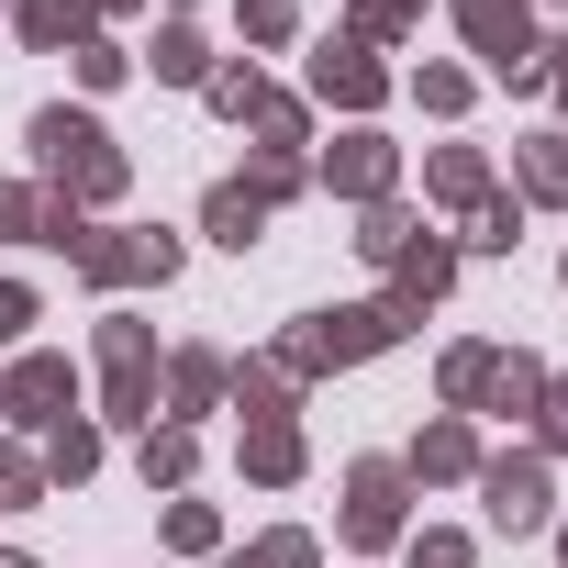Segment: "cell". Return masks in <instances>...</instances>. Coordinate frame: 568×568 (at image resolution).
Listing matches in <instances>:
<instances>
[{"instance_id": "29", "label": "cell", "mask_w": 568, "mask_h": 568, "mask_svg": "<svg viewBox=\"0 0 568 568\" xmlns=\"http://www.w3.org/2000/svg\"><path fill=\"white\" fill-rule=\"evenodd\" d=\"M513 234H524V212H513V201H479V234H468V245H513Z\"/></svg>"}, {"instance_id": "19", "label": "cell", "mask_w": 568, "mask_h": 568, "mask_svg": "<svg viewBox=\"0 0 568 568\" xmlns=\"http://www.w3.org/2000/svg\"><path fill=\"white\" fill-rule=\"evenodd\" d=\"M424 179H435V190H446V201H479V190H490V168H479V156H468V145H446V156H435V168H424Z\"/></svg>"}, {"instance_id": "30", "label": "cell", "mask_w": 568, "mask_h": 568, "mask_svg": "<svg viewBox=\"0 0 568 568\" xmlns=\"http://www.w3.org/2000/svg\"><path fill=\"white\" fill-rule=\"evenodd\" d=\"M168 546H212V513L201 501H168Z\"/></svg>"}, {"instance_id": "23", "label": "cell", "mask_w": 568, "mask_h": 568, "mask_svg": "<svg viewBox=\"0 0 568 568\" xmlns=\"http://www.w3.org/2000/svg\"><path fill=\"white\" fill-rule=\"evenodd\" d=\"M123 68H134V57H123V45H112V34H90V45H79V79H90V90H112V79H123Z\"/></svg>"}, {"instance_id": "31", "label": "cell", "mask_w": 568, "mask_h": 568, "mask_svg": "<svg viewBox=\"0 0 568 568\" xmlns=\"http://www.w3.org/2000/svg\"><path fill=\"white\" fill-rule=\"evenodd\" d=\"M245 34H256V45H278V34H291V0H245Z\"/></svg>"}, {"instance_id": "25", "label": "cell", "mask_w": 568, "mask_h": 568, "mask_svg": "<svg viewBox=\"0 0 568 568\" xmlns=\"http://www.w3.org/2000/svg\"><path fill=\"white\" fill-rule=\"evenodd\" d=\"M156 79H201V34H156Z\"/></svg>"}, {"instance_id": "36", "label": "cell", "mask_w": 568, "mask_h": 568, "mask_svg": "<svg viewBox=\"0 0 568 568\" xmlns=\"http://www.w3.org/2000/svg\"><path fill=\"white\" fill-rule=\"evenodd\" d=\"M557 557H568V524H557Z\"/></svg>"}, {"instance_id": "10", "label": "cell", "mask_w": 568, "mask_h": 568, "mask_svg": "<svg viewBox=\"0 0 568 568\" xmlns=\"http://www.w3.org/2000/svg\"><path fill=\"white\" fill-rule=\"evenodd\" d=\"M324 179H335L346 201H379V190H390V145H379V134H346V145L324 156Z\"/></svg>"}, {"instance_id": "9", "label": "cell", "mask_w": 568, "mask_h": 568, "mask_svg": "<svg viewBox=\"0 0 568 568\" xmlns=\"http://www.w3.org/2000/svg\"><path fill=\"white\" fill-rule=\"evenodd\" d=\"M313 90H324V101H346V112H368V101H379L390 79H379V68H368L357 45H324V57H313Z\"/></svg>"}, {"instance_id": "12", "label": "cell", "mask_w": 568, "mask_h": 568, "mask_svg": "<svg viewBox=\"0 0 568 568\" xmlns=\"http://www.w3.org/2000/svg\"><path fill=\"white\" fill-rule=\"evenodd\" d=\"M212 234H223V245H234V256H245V245H256V234H267V201H256V190H245V179H223V190H212Z\"/></svg>"}, {"instance_id": "39", "label": "cell", "mask_w": 568, "mask_h": 568, "mask_svg": "<svg viewBox=\"0 0 568 568\" xmlns=\"http://www.w3.org/2000/svg\"><path fill=\"white\" fill-rule=\"evenodd\" d=\"M557 90H568V68H557Z\"/></svg>"}, {"instance_id": "17", "label": "cell", "mask_w": 568, "mask_h": 568, "mask_svg": "<svg viewBox=\"0 0 568 568\" xmlns=\"http://www.w3.org/2000/svg\"><path fill=\"white\" fill-rule=\"evenodd\" d=\"M212 390H223V357H201V346H190V357L168 368V402H179V413H201Z\"/></svg>"}, {"instance_id": "16", "label": "cell", "mask_w": 568, "mask_h": 568, "mask_svg": "<svg viewBox=\"0 0 568 568\" xmlns=\"http://www.w3.org/2000/svg\"><path fill=\"white\" fill-rule=\"evenodd\" d=\"M524 190L535 201H568V134H535L524 145Z\"/></svg>"}, {"instance_id": "5", "label": "cell", "mask_w": 568, "mask_h": 568, "mask_svg": "<svg viewBox=\"0 0 568 568\" xmlns=\"http://www.w3.org/2000/svg\"><path fill=\"white\" fill-rule=\"evenodd\" d=\"M479 501H490V524H501V535L546 524V457H490V468H479Z\"/></svg>"}, {"instance_id": "26", "label": "cell", "mask_w": 568, "mask_h": 568, "mask_svg": "<svg viewBox=\"0 0 568 568\" xmlns=\"http://www.w3.org/2000/svg\"><path fill=\"white\" fill-rule=\"evenodd\" d=\"M413 90H424V112H468V79H457V68H424Z\"/></svg>"}, {"instance_id": "35", "label": "cell", "mask_w": 568, "mask_h": 568, "mask_svg": "<svg viewBox=\"0 0 568 568\" xmlns=\"http://www.w3.org/2000/svg\"><path fill=\"white\" fill-rule=\"evenodd\" d=\"M546 446H568V379H557V413H546Z\"/></svg>"}, {"instance_id": "4", "label": "cell", "mask_w": 568, "mask_h": 568, "mask_svg": "<svg viewBox=\"0 0 568 568\" xmlns=\"http://www.w3.org/2000/svg\"><path fill=\"white\" fill-rule=\"evenodd\" d=\"M390 535H402V468L368 457L346 468V546H390Z\"/></svg>"}, {"instance_id": "6", "label": "cell", "mask_w": 568, "mask_h": 568, "mask_svg": "<svg viewBox=\"0 0 568 568\" xmlns=\"http://www.w3.org/2000/svg\"><path fill=\"white\" fill-rule=\"evenodd\" d=\"M79 267H90V278H168L179 245H168V234H79Z\"/></svg>"}, {"instance_id": "27", "label": "cell", "mask_w": 568, "mask_h": 568, "mask_svg": "<svg viewBox=\"0 0 568 568\" xmlns=\"http://www.w3.org/2000/svg\"><path fill=\"white\" fill-rule=\"evenodd\" d=\"M256 101H267L256 68H223V79H212V112H256Z\"/></svg>"}, {"instance_id": "21", "label": "cell", "mask_w": 568, "mask_h": 568, "mask_svg": "<svg viewBox=\"0 0 568 568\" xmlns=\"http://www.w3.org/2000/svg\"><path fill=\"white\" fill-rule=\"evenodd\" d=\"M490 368H501L490 346H457V357H446V402H479V390H490Z\"/></svg>"}, {"instance_id": "20", "label": "cell", "mask_w": 568, "mask_h": 568, "mask_svg": "<svg viewBox=\"0 0 568 568\" xmlns=\"http://www.w3.org/2000/svg\"><path fill=\"white\" fill-rule=\"evenodd\" d=\"M45 468H57V479H90V468H101V435H90V424H57Z\"/></svg>"}, {"instance_id": "33", "label": "cell", "mask_w": 568, "mask_h": 568, "mask_svg": "<svg viewBox=\"0 0 568 568\" xmlns=\"http://www.w3.org/2000/svg\"><path fill=\"white\" fill-rule=\"evenodd\" d=\"M34 479H45L34 457H0V501H34Z\"/></svg>"}, {"instance_id": "32", "label": "cell", "mask_w": 568, "mask_h": 568, "mask_svg": "<svg viewBox=\"0 0 568 568\" xmlns=\"http://www.w3.org/2000/svg\"><path fill=\"white\" fill-rule=\"evenodd\" d=\"M23 324H34V291H12V278H0V346H12Z\"/></svg>"}, {"instance_id": "8", "label": "cell", "mask_w": 568, "mask_h": 568, "mask_svg": "<svg viewBox=\"0 0 568 568\" xmlns=\"http://www.w3.org/2000/svg\"><path fill=\"white\" fill-rule=\"evenodd\" d=\"M0 402H12L23 424H45V435H57V424H68V357H23L12 379H0Z\"/></svg>"}, {"instance_id": "34", "label": "cell", "mask_w": 568, "mask_h": 568, "mask_svg": "<svg viewBox=\"0 0 568 568\" xmlns=\"http://www.w3.org/2000/svg\"><path fill=\"white\" fill-rule=\"evenodd\" d=\"M34 223H45V212H34L23 190H0V234H34Z\"/></svg>"}, {"instance_id": "15", "label": "cell", "mask_w": 568, "mask_h": 568, "mask_svg": "<svg viewBox=\"0 0 568 568\" xmlns=\"http://www.w3.org/2000/svg\"><path fill=\"white\" fill-rule=\"evenodd\" d=\"M390 267H402V302H435L446 278H457V256H446V245H402Z\"/></svg>"}, {"instance_id": "40", "label": "cell", "mask_w": 568, "mask_h": 568, "mask_svg": "<svg viewBox=\"0 0 568 568\" xmlns=\"http://www.w3.org/2000/svg\"><path fill=\"white\" fill-rule=\"evenodd\" d=\"M402 12H413V0H402Z\"/></svg>"}, {"instance_id": "11", "label": "cell", "mask_w": 568, "mask_h": 568, "mask_svg": "<svg viewBox=\"0 0 568 568\" xmlns=\"http://www.w3.org/2000/svg\"><path fill=\"white\" fill-rule=\"evenodd\" d=\"M479 468V446H468V424L446 413V424H424V446H413V479H468Z\"/></svg>"}, {"instance_id": "18", "label": "cell", "mask_w": 568, "mask_h": 568, "mask_svg": "<svg viewBox=\"0 0 568 568\" xmlns=\"http://www.w3.org/2000/svg\"><path fill=\"white\" fill-rule=\"evenodd\" d=\"M490 402H501V413H535V402H546V368H535V357H501V368H490Z\"/></svg>"}, {"instance_id": "13", "label": "cell", "mask_w": 568, "mask_h": 568, "mask_svg": "<svg viewBox=\"0 0 568 568\" xmlns=\"http://www.w3.org/2000/svg\"><path fill=\"white\" fill-rule=\"evenodd\" d=\"M23 34L34 45H90V0H23Z\"/></svg>"}, {"instance_id": "1", "label": "cell", "mask_w": 568, "mask_h": 568, "mask_svg": "<svg viewBox=\"0 0 568 568\" xmlns=\"http://www.w3.org/2000/svg\"><path fill=\"white\" fill-rule=\"evenodd\" d=\"M402 335V302H357V313H313L291 346H278V368L291 379H313V368H357V357H379Z\"/></svg>"}, {"instance_id": "28", "label": "cell", "mask_w": 568, "mask_h": 568, "mask_svg": "<svg viewBox=\"0 0 568 568\" xmlns=\"http://www.w3.org/2000/svg\"><path fill=\"white\" fill-rule=\"evenodd\" d=\"M357 245H368V256H402V245H413V223H402V212H390V201H379V212H368V234H357Z\"/></svg>"}, {"instance_id": "3", "label": "cell", "mask_w": 568, "mask_h": 568, "mask_svg": "<svg viewBox=\"0 0 568 568\" xmlns=\"http://www.w3.org/2000/svg\"><path fill=\"white\" fill-rule=\"evenodd\" d=\"M457 23H468V45L490 57V79H546V57H535V23H524V0H457Z\"/></svg>"}, {"instance_id": "38", "label": "cell", "mask_w": 568, "mask_h": 568, "mask_svg": "<svg viewBox=\"0 0 568 568\" xmlns=\"http://www.w3.org/2000/svg\"><path fill=\"white\" fill-rule=\"evenodd\" d=\"M234 568H256V557H234Z\"/></svg>"}, {"instance_id": "22", "label": "cell", "mask_w": 568, "mask_h": 568, "mask_svg": "<svg viewBox=\"0 0 568 568\" xmlns=\"http://www.w3.org/2000/svg\"><path fill=\"white\" fill-rule=\"evenodd\" d=\"M145 479H168V490L190 479V435H179V424H168V435H145Z\"/></svg>"}, {"instance_id": "24", "label": "cell", "mask_w": 568, "mask_h": 568, "mask_svg": "<svg viewBox=\"0 0 568 568\" xmlns=\"http://www.w3.org/2000/svg\"><path fill=\"white\" fill-rule=\"evenodd\" d=\"M256 568H324V546H313V535H267Z\"/></svg>"}, {"instance_id": "14", "label": "cell", "mask_w": 568, "mask_h": 568, "mask_svg": "<svg viewBox=\"0 0 568 568\" xmlns=\"http://www.w3.org/2000/svg\"><path fill=\"white\" fill-rule=\"evenodd\" d=\"M245 468H256V479H302V435H291V424H256V435H245Z\"/></svg>"}, {"instance_id": "37", "label": "cell", "mask_w": 568, "mask_h": 568, "mask_svg": "<svg viewBox=\"0 0 568 568\" xmlns=\"http://www.w3.org/2000/svg\"><path fill=\"white\" fill-rule=\"evenodd\" d=\"M0 568H23V557H0Z\"/></svg>"}, {"instance_id": "2", "label": "cell", "mask_w": 568, "mask_h": 568, "mask_svg": "<svg viewBox=\"0 0 568 568\" xmlns=\"http://www.w3.org/2000/svg\"><path fill=\"white\" fill-rule=\"evenodd\" d=\"M34 156L68 179V201H112L123 190V156H112V134L90 112H34Z\"/></svg>"}, {"instance_id": "7", "label": "cell", "mask_w": 568, "mask_h": 568, "mask_svg": "<svg viewBox=\"0 0 568 568\" xmlns=\"http://www.w3.org/2000/svg\"><path fill=\"white\" fill-rule=\"evenodd\" d=\"M101 357H112V424H145V402H156V368H145V324H112V335H101Z\"/></svg>"}]
</instances>
